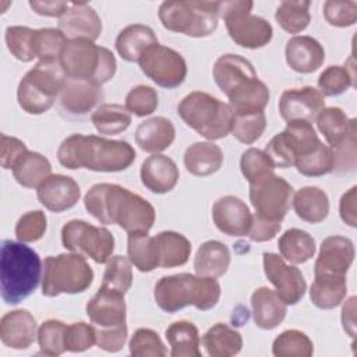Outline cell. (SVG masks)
I'll list each match as a JSON object with an SVG mask.
<instances>
[{"label":"cell","instance_id":"6da1fadb","mask_svg":"<svg viewBox=\"0 0 357 357\" xmlns=\"http://www.w3.org/2000/svg\"><path fill=\"white\" fill-rule=\"evenodd\" d=\"M84 205L98 222L117 225L127 233H148L155 223L153 206L119 184L92 185L84 197Z\"/></svg>","mask_w":357,"mask_h":357},{"label":"cell","instance_id":"7a4b0ae2","mask_svg":"<svg viewBox=\"0 0 357 357\" xmlns=\"http://www.w3.org/2000/svg\"><path fill=\"white\" fill-rule=\"evenodd\" d=\"M57 159L61 166L71 170L84 167L93 172L113 173L128 169L135 160V151L121 139L73 134L59 146Z\"/></svg>","mask_w":357,"mask_h":357},{"label":"cell","instance_id":"3957f363","mask_svg":"<svg viewBox=\"0 0 357 357\" xmlns=\"http://www.w3.org/2000/svg\"><path fill=\"white\" fill-rule=\"evenodd\" d=\"M213 79L229 98L233 113L264 112L269 102V88L243 56L231 53L220 56L213 66Z\"/></svg>","mask_w":357,"mask_h":357},{"label":"cell","instance_id":"277c9868","mask_svg":"<svg viewBox=\"0 0 357 357\" xmlns=\"http://www.w3.org/2000/svg\"><path fill=\"white\" fill-rule=\"evenodd\" d=\"M42 262L35 250L21 241L3 240L0 257V289L6 304H18L39 286Z\"/></svg>","mask_w":357,"mask_h":357},{"label":"cell","instance_id":"5b68a950","mask_svg":"<svg viewBox=\"0 0 357 357\" xmlns=\"http://www.w3.org/2000/svg\"><path fill=\"white\" fill-rule=\"evenodd\" d=\"M153 297L159 308L170 314L187 305L208 311L213 308L220 298V284L216 278L176 273L158 280Z\"/></svg>","mask_w":357,"mask_h":357},{"label":"cell","instance_id":"8992f818","mask_svg":"<svg viewBox=\"0 0 357 357\" xmlns=\"http://www.w3.org/2000/svg\"><path fill=\"white\" fill-rule=\"evenodd\" d=\"M60 64L67 78L88 81L102 86L116 74L114 54L88 39H73L66 45Z\"/></svg>","mask_w":357,"mask_h":357},{"label":"cell","instance_id":"52a82bcc","mask_svg":"<svg viewBox=\"0 0 357 357\" xmlns=\"http://www.w3.org/2000/svg\"><path fill=\"white\" fill-rule=\"evenodd\" d=\"M66 81L60 60H39L18 84V105L29 114H42L54 105Z\"/></svg>","mask_w":357,"mask_h":357},{"label":"cell","instance_id":"ba28073f","mask_svg":"<svg viewBox=\"0 0 357 357\" xmlns=\"http://www.w3.org/2000/svg\"><path fill=\"white\" fill-rule=\"evenodd\" d=\"M177 113L188 127L209 141L225 138L231 130L234 116L227 103L201 91L184 96Z\"/></svg>","mask_w":357,"mask_h":357},{"label":"cell","instance_id":"9c48e42d","mask_svg":"<svg viewBox=\"0 0 357 357\" xmlns=\"http://www.w3.org/2000/svg\"><path fill=\"white\" fill-rule=\"evenodd\" d=\"M162 25L172 31L192 38H205L218 28L219 1L167 0L158 11Z\"/></svg>","mask_w":357,"mask_h":357},{"label":"cell","instance_id":"30bf717a","mask_svg":"<svg viewBox=\"0 0 357 357\" xmlns=\"http://www.w3.org/2000/svg\"><path fill=\"white\" fill-rule=\"evenodd\" d=\"M93 280V271L81 254H60L47 257L43 262L42 294L56 297L61 293L85 291Z\"/></svg>","mask_w":357,"mask_h":357},{"label":"cell","instance_id":"8fae6325","mask_svg":"<svg viewBox=\"0 0 357 357\" xmlns=\"http://www.w3.org/2000/svg\"><path fill=\"white\" fill-rule=\"evenodd\" d=\"M254 7L248 0L219 1V17L223 18L231 40L247 49H259L272 39V25L262 17L251 14Z\"/></svg>","mask_w":357,"mask_h":357},{"label":"cell","instance_id":"7c38bea8","mask_svg":"<svg viewBox=\"0 0 357 357\" xmlns=\"http://www.w3.org/2000/svg\"><path fill=\"white\" fill-rule=\"evenodd\" d=\"M248 184L254 216L269 223H282L293 201L291 185L273 172L264 173Z\"/></svg>","mask_w":357,"mask_h":357},{"label":"cell","instance_id":"4fadbf2b","mask_svg":"<svg viewBox=\"0 0 357 357\" xmlns=\"http://www.w3.org/2000/svg\"><path fill=\"white\" fill-rule=\"evenodd\" d=\"M321 142L315 128L308 121H289L286 128L276 134L265 146L275 167L286 169L312 152Z\"/></svg>","mask_w":357,"mask_h":357},{"label":"cell","instance_id":"5bb4252c","mask_svg":"<svg viewBox=\"0 0 357 357\" xmlns=\"http://www.w3.org/2000/svg\"><path fill=\"white\" fill-rule=\"evenodd\" d=\"M61 243L68 251L88 257L96 264H106L114 251V237L107 229L78 219L63 226Z\"/></svg>","mask_w":357,"mask_h":357},{"label":"cell","instance_id":"9a60e30c","mask_svg":"<svg viewBox=\"0 0 357 357\" xmlns=\"http://www.w3.org/2000/svg\"><path fill=\"white\" fill-rule=\"evenodd\" d=\"M138 64L141 71L162 88H177L187 77L184 57L178 52L159 43L145 50Z\"/></svg>","mask_w":357,"mask_h":357},{"label":"cell","instance_id":"2e32d148","mask_svg":"<svg viewBox=\"0 0 357 357\" xmlns=\"http://www.w3.org/2000/svg\"><path fill=\"white\" fill-rule=\"evenodd\" d=\"M264 272L286 305L297 304L307 289L301 271L273 252H264Z\"/></svg>","mask_w":357,"mask_h":357},{"label":"cell","instance_id":"e0dca14e","mask_svg":"<svg viewBox=\"0 0 357 357\" xmlns=\"http://www.w3.org/2000/svg\"><path fill=\"white\" fill-rule=\"evenodd\" d=\"M325 107L324 95L314 86L286 89L279 99V112L284 121H312Z\"/></svg>","mask_w":357,"mask_h":357},{"label":"cell","instance_id":"ac0fdd59","mask_svg":"<svg viewBox=\"0 0 357 357\" xmlns=\"http://www.w3.org/2000/svg\"><path fill=\"white\" fill-rule=\"evenodd\" d=\"M354 259L351 240L342 236L326 237L319 248L314 265V276H346Z\"/></svg>","mask_w":357,"mask_h":357},{"label":"cell","instance_id":"d6986e66","mask_svg":"<svg viewBox=\"0 0 357 357\" xmlns=\"http://www.w3.org/2000/svg\"><path fill=\"white\" fill-rule=\"evenodd\" d=\"M124 294L100 286L86 304V315L95 328H114L126 324Z\"/></svg>","mask_w":357,"mask_h":357},{"label":"cell","instance_id":"ffe728a7","mask_svg":"<svg viewBox=\"0 0 357 357\" xmlns=\"http://www.w3.org/2000/svg\"><path fill=\"white\" fill-rule=\"evenodd\" d=\"M215 226L227 236H247L251 227L252 215L244 201L234 195H225L212 206Z\"/></svg>","mask_w":357,"mask_h":357},{"label":"cell","instance_id":"44dd1931","mask_svg":"<svg viewBox=\"0 0 357 357\" xmlns=\"http://www.w3.org/2000/svg\"><path fill=\"white\" fill-rule=\"evenodd\" d=\"M59 29L70 40H96L102 33V21L89 4L70 3L68 8L59 20Z\"/></svg>","mask_w":357,"mask_h":357},{"label":"cell","instance_id":"7402d4cb","mask_svg":"<svg viewBox=\"0 0 357 357\" xmlns=\"http://www.w3.org/2000/svg\"><path fill=\"white\" fill-rule=\"evenodd\" d=\"M36 195L46 209L59 213L73 208L78 202L81 191L74 178L64 174H50L39 184Z\"/></svg>","mask_w":357,"mask_h":357},{"label":"cell","instance_id":"603a6c76","mask_svg":"<svg viewBox=\"0 0 357 357\" xmlns=\"http://www.w3.org/2000/svg\"><path fill=\"white\" fill-rule=\"evenodd\" d=\"M38 336L36 319L28 310H14L0 319V339L15 350L28 349Z\"/></svg>","mask_w":357,"mask_h":357},{"label":"cell","instance_id":"cb8c5ba5","mask_svg":"<svg viewBox=\"0 0 357 357\" xmlns=\"http://www.w3.org/2000/svg\"><path fill=\"white\" fill-rule=\"evenodd\" d=\"M284 54L287 66L300 74L317 71L325 60V50L322 45L312 36L307 35L290 38L286 43Z\"/></svg>","mask_w":357,"mask_h":357},{"label":"cell","instance_id":"d4e9b609","mask_svg":"<svg viewBox=\"0 0 357 357\" xmlns=\"http://www.w3.org/2000/svg\"><path fill=\"white\" fill-rule=\"evenodd\" d=\"M102 99V86L81 79L67 78L60 92L61 109L73 116H84L89 113Z\"/></svg>","mask_w":357,"mask_h":357},{"label":"cell","instance_id":"484cf974","mask_svg":"<svg viewBox=\"0 0 357 357\" xmlns=\"http://www.w3.org/2000/svg\"><path fill=\"white\" fill-rule=\"evenodd\" d=\"M141 181L155 194L172 191L178 181V167L173 159L166 155L153 153L141 165Z\"/></svg>","mask_w":357,"mask_h":357},{"label":"cell","instance_id":"4316f807","mask_svg":"<svg viewBox=\"0 0 357 357\" xmlns=\"http://www.w3.org/2000/svg\"><path fill=\"white\" fill-rule=\"evenodd\" d=\"M251 307L255 325L266 331L279 326L287 312V305L278 293L264 286L258 287L251 294Z\"/></svg>","mask_w":357,"mask_h":357},{"label":"cell","instance_id":"83f0119b","mask_svg":"<svg viewBox=\"0 0 357 357\" xmlns=\"http://www.w3.org/2000/svg\"><path fill=\"white\" fill-rule=\"evenodd\" d=\"M176 137L173 123L162 116H156L142 121L135 130L137 145L151 153H159L167 149Z\"/></svg>","mask_w":357,"mask_h":357},{"label":"cell","instance_id":"f1b7e54d","mask_svg":"<svg viewBox=\"0 0 357 357\" xmlns=\"http://www.w3.org/2000/svg\"><path fill=\"white\" fill-rule=\"evenodd\" d=\"M158 45L153 29L144 24L126 26L116 38V50L126 61H138L145 50Z\"/></svg>","mask_w":357,"mask_h":357},{"label":"cell","instance_id":"f546056e","mask_svg":"<svg viewBox=\"0 0 357 357\" xmlns=\"http://www.w3.org/2000/svg\"><path fill=\"white\" fill-rule=\"evenodd\" d=\"M223 163L222 149L211 142H195L190 145L184 152L185 169L198 177H205L216 173Z\"/></svg>","mask_w":357,"mask_h":357},{"label":"cell","instance_id":"4dcf8cb0","mask_svg":"<svg viewBox=\"0 0 357 357\" xmlns=\"http://www.w3.org/2000/svg\"><path fill=\"white\" fill-rule=\"evenodd\" d=\"M229 265V248L218 240H209L201 244L194 258V269L199 276L220 278L227 272Z\"/></svg>","mask_w":357,"mask_h":357},{"label":"cell","instance_id":"1f68e13d","mask_svg":"<svg viewBox=\"0 0 357 357\" xmlns=\"http://www.w3.org/2000/svg\"><path fill=\"white\" fill-rule=\"evenodd\" d=\"M296 215L308 223H319L329 213V198L326 192L318 187H303L293 197Z\"/></svg>","mask_w":357,"mask_h":357},{"label":"cell","instance_id":"d6a6232c","mask_svg":"<svg viewBox=\"0 0 357 357\" xmlns=\"http://www.w3.org/2000/svg\"><path fill=\"white\" fill-rule=\"evenodd\" d=\"M202 346L211 357H231L240 353L243 337L226 324H215L202 336Z\"/></svg>","mask_w":357,"mask_h":357},{"label":"cell","instance_id":"836d02e7","mask_svg":"<svg viewBox=\"0 0 357 357\" xmlns=\"http://www.w3.org/2000/svg\"><path fill=\"white\" fill-rule=\"evenodd\" d=\"M158 247L159 268H174L184 265L191 254V243L177 231H160L155 236Z\"/></svg>","mask_w":357,"mask_h":357},{"label":"cell","instance_id":"e575fe53","mask_svg":"<svg viewBox=\"0 0 357 357\" xmlns=\"http://www.w3.org/2000/svg\"><path fill=\"white\" fill-rule=\"evenodd\" d=\"M165 336L172 347V357H201L198 328L190 321H176L167 326Z\"/></svg>","mask_w":357,"mask_h":357},{"label":"cell","instance_id":"d590c367","mask_svg":"<svg viewBox=\"0 0 357 357\" xmlns=\"http://www.w3.org/2000/svg\"><path fill=\"white\" fill-rule=\"evenodd\" d=\"M13 174L20 185L33 188L52 174V165L42 153L28 151L14 165Z\"/></svg>","mask_w":357,"mask_h":357},{"label":"cell","instance_id":"8d00e7d4","mask_svg":"<svg viewBox=\"0 0 357 357\" xmlns=\"http://www.w3.org/2000/svg\"><path fill=\"white\" fill-rule=\"evenodd\" d=\"M278 248L280 257L290 264H304L315 254V240L307 231L293 227L280 236Z\"/></svg>","mask_w":357,"mask_h":357},{"label":"cell","instance_id":"74e56055","mask_svg":"<svg viewBox=\"0 0 357 357\" xmlns=\"http://www.w3.org/2000/svg\"><path fill=\"white\" fill-rule=\"evenodd\" d=\"M346 293V276H315L310 289V298L315 307L332 310L344 300Z\"/></svg>","mask_w":357,"mask_h":357},{"label":"cell","instance_id":"f35d334b","mask_svg":"<svg viewBox=\"0 0 357 357\" xmlns=\"http://www.w3.org/2000/svg\"><path fill=\"white\" fill-rule=\"evenodd\" d=\"M317 126L326 142L332 146L356 130V120L347 117L340 107H324L318 114Z\"/></svg>","mask_w":357,"mask_h":357},{"label":"cell","instance_id":"ab89813d","mask_svg":"<svg viewBox=\"0 0 357 357\" xmlns=\"http://www.w3.org/2000/svg\"><path fill=\"white\" fill-rule=\"evenodd\" d=\"M127 254L130 262L139 272H151L159 268L156 240L148 233H128Z\"/></svg>","mask_w":357,"mask_h":357},{"label":"cell","instance_id":"60d3db41","mask_svg":"<svg viewBox=\"0 0 357 357\" xmlns=\"http://www.w3.org/2000/svg\"><path fill=\"white\" fill-rule=\"evenodd\" d=\"M91 120L98 132L116 135L126 131L131 124V113L123 105L103 103L92 113Z\"/></svg>","mask_w":357,"mask_h":357},{"label":"cell","instance_id":"b9f144b4","mask_svg":"<svg viewBox=\"0 0 357 357\" xmlns=\"http://www.w3.org/2000/svg\"><path fill=\"white\" fill-rule=\"evenodd\" d=\"M311 3L307 0L303 1H282L276 8L275 18L278 24L289 33H298L304 31L310 21V8Z\"/></svg>","mask_w":357,"mask_h":357},{"label":"cell","instance_id":"7bdbcfd3","mask_svg":"<svg viewBox=\"0 0 357 357\" xmlns=\"http://www.w3.org/2000/svg\"><path fill=\"white\" fill-rule=\"evenodd\" d=\"M266 128V117L264 112H240L234 113L230 132L240 142L254 144Z\"/></svg>","mask_w":357,"mask_h":357},{"label":"cell","instance_id":"ee69618b","mask_svg":"<svg viewBox=\"0 0 357 357\" xmlns=\"http://www.w3.org/2000/svg\"><path fill=\"white\" fill-rule=\"evenodd\" d=\"M272 353L276 357H310L314 353V344L304 332L289 329L273 340Z\"/></svg>","mask_w":357,"mask_h":357},{"label":"cell","instance_id":"f6af8a7d","mask_svg":"<svg viewBox=\"0 0 357 357\" xmlns=\"http://www.w3.org/2000/svg\"><path fill=\"white\" fill-rule=\"evenodd\" d=\"M68 43L66 35L56 28L35 29L33 52L39 60H60V56Z\"/></svg>","mask_w":357,"mask_h":357},{"label":"cell","instance_id":"bcb514c9","mask_svg":"<svg viewBox=\"0 0 357 357\" xmlns=\"http://www.w3.org/2000/svg\"><path fill=\"white\" fill-rule=\"evenodd\" d=\"M67 325L59 319H47L38 329V343L40 353L46 356H60L66 350Z\"/></svg>","mask_w":357,"mask_h":357},{"label":"cell","instance_id":"7dc6e473","mask_svg":"<svg viewBox=\"0 0 357 357\" xmlns=\"http://www.w3.org/2000/svg\"><path fill=\"white\" fill-rule=\"evenodd\" d=\"M354 85V75L347 66H329L318 78V91L324 96H337Z\"/></svg>","mask_w":357,"mask_h":357},{"label":"cell","instance_id":"c3c4849f","mask_svg":"<svg viewBox=\"0 0 357 357\" xmlns=\"http://www.w3.org/2000/svg\"><path fill=\"white\" fill-rule=\"evenodd\" d=\"M298 173L307 177H318L333 172V155L329 146L319 144L312 152L294 163Z\"/></svg>","mask_w":357,"mask_h":357},{"label":"cell","instance_id":"681fc988","mask_svg":"<svg viewBox=\"0 0 357 357\" xmlns=\"http://www.w3.org/2000/svg\"><path fill=\"white\" fill-rule=\"evenodd\" d=\"M132 284V271L130 259L123 255H114L107 261L103 273L102 286L126 294Z\"/></svg>","mask_w":357,"mask_h":357},{"label":"cell","instance_id":"f907efd6","mask_svg":"<svg viewBox=\"0 0 357 357\" xmlns=\"http://www.w3.org/2000/svg\"><path fill=\"white\" fill-rule=\"evenodd\" d=\"M33 38L35 29L28 26H8L6 29V45L10 53L20 61L28 63L35 57L33 52Z\"/></svg>","mask_w":357,"mask_h":357},{"label":"cell","instance_id":"816d5d0a","mask_svg":"<svg viewBox=\"0 0 357 357\" xmlns=\"http://www.w3.org/2000/svg\"><path fill=\"white\" fill-rule=\"evenodd\" d=\"M130 353L134 357H163L167 354L159 335L148 328H139L130 340Z\"/></svg>","mask_w":357,"mask_h":357},{"label":"cell","instance_id":"f5cc1de1","mask_svg":"<svg viewBox=\"0 0 357 357\" xmlns=\"http://www.w3.org/2000/svg\"><path fill=\"white\" fill-rule=\"evenodd\" d=\"M158 92L149 85H137L126 96V109L138 117L152 114L158 109Z\"/></svg>","mask_w":357,"mask_h":357},{"label":"cell","instance_id":"db71d44e","mask_svg":"<svg viewBox=\"0 0 357 357\" xmlns=\"http://www.w3.org/2000/svg\"><path fill=\"white\" fill-rule=\"evenodd\" d=\"M47 227L46 216L42 211H29L22 215L15 225V237L21 243H33L43 237Z\"/></svg>","mask_w":357,"mask_h":357},{"label":"cell","instance_id":"11a10c76","mask_svg":"<svg viewBox=\"0 0 357 357\" xmlns=\"http://www.w3.org/2000/svg\"><path fill=\"white\" fill-rule=\"evenodd\" d=\"M322 10L328 24L333 26H351L357 21V3L351 0H328Z\"/></svg>","mask_w":357,"mask_h":357},{"label":"cell","instance_id":"9f6ffc18","mask_svg":"<svg viewBox=\"0 0 357 357\" xmlns=\"http://www.w3.org/2000/svg\"><path fill=\"white\" fill-rule=\"evenodd\" d=\"M356 132H350L340 142L329 146L333 155V172L344 174L356 169Z\"/></svg>","mask_w":357,"mask_h":357},{"label":"cell","instance_id":"6f0895ef","mask_svg":"<svg viewBox=\"0 0 357 357\" xmlns=\"http://www.w3.org/2000/svg\"><path fill=\"white\" fill-rule=\"evenodd\" d=\"M96 343V328L85 322H75L67 325L66 331V350L81 353L91 349Z\"/></svg>","mask_w":357,"mask_h":357},{"label":"cell","instance_id":"680465c9","mask_svg":"<svg viewBox=\"0 0 357 357\" xmlns=\"http://www.w3.org/2000/svg\"><path fill=\"white\" fill-rule=\"evenodd\" d=\"M240 169L247 181H251L264 173L273 172L276 167L273 166L272 160L265 153V151L250 148L241 155Z\"/></svg>","mask_w":357,"mask_h":357},{"label":"cell","instance_id":"91938a15","mask_svg":"<svg viewBox=\"0 0 357 357\" xmlns=\"http://www.w3.org/2000/svg\"><path fill=\"white\" fill-rule=\"evenodd\" d=\"M127 340V324L114 328H96V344L99 349L116 353L120 351Z\"/></svg>","mask_w":357,"mask_h":357},{"label":"cell","instance_id":"94428289","mask_svg":"<svg viewBox=\"0 0 357 357\" xmlns=\"http://www.w3.org/2000/svg\"><path fill=\"white\" fill-rule=\"evenodd\" d=\"M26 152L28 149L22 141H20L18 138L1 134L0 165L3 169H13L17 160Z\"/></svg>","mask_w":357,"mask_h":357},{"label":"cell","instance_id":"6125c7cd","mask_svg":"<svg viewBox=\"0 0 357 357\" xmlns=\"http://www.w3.org/2000/svg\"><path fill=\"white\" fill-rule=\"evenodd\" d=\"M280 226H282V223H269V222H265V220H261V219L252 216L251 227H250V231L247 236L250 237V240L257 241V243L269 241L280 230Z\"/></svg>","mask_w":357,"mask_h":357},{"label":"cell","instance_id":"be15d7a7","mask_svg":"<svg viewBox=\"0 0 357 357\" xmlns=\"http://www.w3.org/2000/svg\"><path fill=\"white\" fill-rule=\"evenodd\" d=\"M31 8L39 14V15H45V17H61L66 10L68 8L70 3L67 1H61V0H32L29 1Z\"/></svg>","mask_w":357,"mask_h":357},{"label":"cell","instance_id":"e7e4bbea","mask_svg":"<svg viewBox=\"0 0 357 357\" xmlns=\"http://www.w3.org/2000/svg\"><path fill=\"white\" fill-rule=\"evenodd\" d=\"M356 190L357 187H351L347 192H344L340 198L339 204V212L340 218L344 223H347L351 227L357 226V218H356Z\"/></svg>","mask_w":357,"mask_h":357},{"label":"cell","instance_id":"03108f58","mask_svg":"<svg viewBox=\"0 0 357 357\" xmlns=\"http://www.w3.org/2000/svg\"><path fill=\"white\" fill-rule=\"evenodd\" d=\"M356 297H350L342 310V322L344 331L350 335H356Z\"/></svg>","mask_w":357,"mask_h":357}]
</instances>
